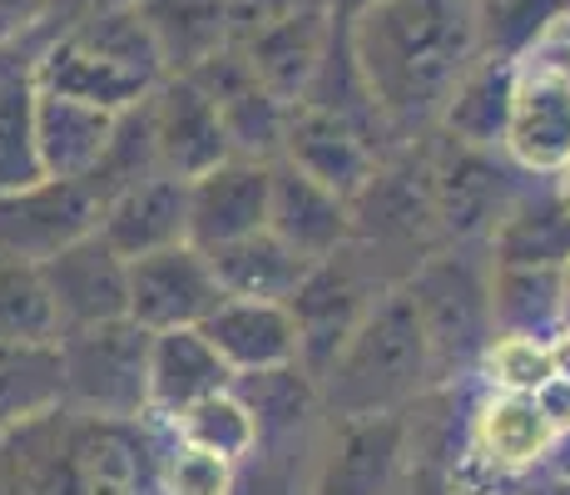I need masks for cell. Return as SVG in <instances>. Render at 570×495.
<instances>
[{"instance_id": "1", "label": "cell", "mask_w": 570, "mask_h": 495, "mask_svg": "<svg viewBox=\"0 0 570 495\" xmlns=\"http://www.w3.org/2000/svg\"><path fill=\"white\" fill-rule=\"evenodd\" d=\"M343 30L392 149L432 135L446 95L476 65L471 0H372Z\"/></svg>"}, {"instance_id": "2", "label": "cell", "mask_w": 570, "mask_h": 495, "mask_svg": "<svg viewBox=\"0 0 570 495\" xmlns=\"http://www.w3.org/2000/svg\"><path fill=\"white\" fill-rule=\"evenodd\" d=\"M436 392L432 352L412 313L407 288H387L353 327V337L317 377V402L327 422H372V416H407Z\"/></svg>"}, {"instance_id": "3", "label": "cell", "mask_w": 570, "mask_h": 495, "mask_svg": "<svg viewBox=\"0 0 570 495\" xmlns=\"http://www.w3.org/2000/svg\"><path fill=\"white\" fill-rule=\"evenodd\" d=\"M164 80V60L155 50L145 16L135 6L105 10V16L70 26L40 46L30 65V85L50 95H70L100 109H129L139 105Z\"/></svg>"}, {"instance_id": "4", "label": "cell", "mask_w": 570, "mask_h": 495, "mask_svg": "<svg viewBox=\"0 0 570 495\" xmlns=\"http://www.w3.org/2000/svg\"><path fill=\"white\" fill-rule=\"evenodd\" d=\"M412 313L422 323L426 352H432L436 392L476 377V362L491 343L487 313V253L481 248H436L402 278Z\"/></svg>"}, {"instance_id": "5", "label": "cell", "mask_w": 570, "mask_h": 495, "mask_svg": "<svg viewBox=\"0 0 570 495\" xmlns=\"http://www.w3.org/2000/svg\"><path fill=\"white\" fill-rule=\"evenodd\" d=\"M149 337L129 317L60 333L65 412L100 422H149Z\"/></svg>"}, {"instance_id": "6", "label": "cell", "mask_w": 570, "mask_h": 495, "mask_svg": "<svg viewBox=\"0 0 570 495\" xmlns=\"http://www.w3.org/2000/svg\"><path fill=\"white\" fill-rule=\"evenodd\" d=\"M426 145V179H432V224L436 248H481L497 228V218L511 208L525 184L521 169H511L501 154L452 145L432 129Z\"/></svg>"}, {"instance_id": "7", "label": "cell", "mask_w": 570, "mask_h": 495, "mask_svg": "<svg viewBox=\"0 0 570 495\" xmlns=\"http://www.w3.org/2000/svg\"><path fill=\"white\" fill-rule=\"evenodd\" d=\"M377 258L363 244H347L333 258L313 263V273L303 278V288L288 297V317L298 327V367L317 382L343 343L353 337V327L367 317V307L377 303L387 288H397V278L377 273Z\"/></svg>"}, {"instance_id": "8", "label": "cell", "mask_w": 570, "mask_h": 495, "mask_svg": "<svg viewBox=\"0 0 570 495\" xmlns=\"http://www.w3.org/2000/svg\"><path fill=\"white\" fill-rule=\"evenodd\" d=\"M412 456V412L372 422H327L313 442L303 495H397Z\"/></svg>"}, {"instance_id": "9", "label": "cell", "mask_w": 570, "mask_h": 495, "mask_svg": "<svg viewBox=\"0 0 570 495\" xmlns=\"http://www.w3.org/2000/svg\"><path fill=\"white\" fill-rule=\"evenodd\" d=\"M501 159L525 179H556L570 159V75L551 55H531L511 80Z\"/></svg>"}, {"instance_id": "10", "label": "cell", "mask_w": 570, "mask_h": 495, "mask_svg": "<svg viewBox=\"0 0 570 495\" xmlns=\"http://www.w3.org/2000/svg\"><path fill=\"white\" fill-rule=\"evenodd\" d=\"M100 228V198L85 179H40L0 198V263L40 268Z\"/></svg>"}, {"instance_id": "11", "label": "cell", "mask_w": 570, "mask_h": 495, "mask_svg": "<svg viewBox=\"0 0 570 495\" xmlns=\"http://www.w3.org/2000/svg\"><path fill=\"white\" fill-rule=\"evenodd\" d=\"M392 149H382L367 129H357L353 119L327 115L317 105H293L288 125H283V145L278 159L288 169H298L303 179L323 184L327 194L347 198L353 204L357 194L367 189V179L377 174V164L387 159Z\"/></svg>"}, {"instance_id": "12", "label": "cell", "mask_w": 570, "mask_h": 495, "mask_svg": "<svg viewBox=\"0 0 570 495\" xmlns=\"http://www.w3.org/2000/svg\"><path fill=\"white\" fill-rule=\"evenodd\" d=\"M145 125H149L159 174H169V179L189 184L199 174L218 169L224 159H234L214 99L189 75H164L155 90L145 95Z\"/></svg>"}, {"instance_id": "13", "label": "cell", "mask_w": 570, "mask_h": 495, "mask_svg": "<svg viewBox=\"0 0 570 495\" xmlns=\"http://www.w3.org/2000/svg\"><path fill=\"white\" fill-rule=\"evenodd\" d=\"M224 303L208 253L194 244H174L145 258H129V323L145 333H174V327H199Z\"/></svg>"}, {"instance_id": "14", "label": "cell", "mask_w": 570, "mask_h": 495, "mask_svg": "<svg viewBox=\"0 0 570 495\" xmlns=\"http://www.w3.org/2000/svg\"><path fill=\"white\" fill-rule=\"evenodd\" d=\"M40 283H46L55 303L60 333H80V327L129 317V263L105 244L100 228L65 253H55L50 263H40Z\"/></svg>"}, {"instance_id": "15", "label": "cell", "mask_w": 570, "mask_h": 495, "mask_svg": "<svg viewBox=\"0 0 570 495\" xmlns=\"http://www.w3.org/2000/svg\"><path fill=\"white\" fill-rule=\"evenodd\" d=\"M199 90L214 99L218 119H224V135H228V149L244 154V159H263L273 164L278 159V145H283V125H288V109L268 85L254 75V65L244 60V50L228 46L218 50L208 65L189 75Z\"/></svg>"}, {"instance_id": "16", "label": "cell", "mask_w": 570, "mask_h": 495, "mask_svg": "<svg viewBox=\"0 0 570 495\" xmlns=\"http://www.w3.org/2000/svg\"><path fill=\"white\" fill-rule=\"evenodd\" d=\"M268 194L273 164L244 159V154L189 179V244L199 253H214L268 228Z\"/></svg>"}, {"instance_id": "17", "label": "cell", "mask_w": 570, "mask_h": 495, "mask_svg": "<svg viewBox=\"0 0 570 495\" xmlns=\"http://www.w3.org/2000/svg\"><path fill=\"white\" fill-rule=\"evenodd\" d=\"M551 442H556V432L541 416L535 396L487 392L476 406H471L466 451H471L476 466L491 471V476L517 481V476H525V471H541Z\"/></svg>"}, {"instance_id": "18", "label": "cell", "mask_w": 570, "mask_h": 495, "mask_svg": "<svg viewBox=\"0 0 570 495\" xmlns=\"http://www.w3.org/2000/svg\"><path fill=\"white\" fill-rule=\"evenodd\" d=\"M268 234H278L293 253L323 263L353 244V204L327 194L323 184L303 179L283 159H273V194H268Z\"/></svg>"}, {"instance_id": "19", "label": "cell", "mask_w": 570, "mask_h": 495, "mask_svg": "<svg viewBox=\"0 0 570 495\" xmlns=\"http://www.w3.org/2000/svg\"><path fill=\"white\" fill-rule=\"evenodd\" d=\"M204 343L224 357L234 377L248 372H273L298 362V327H293L283 303H248V297H224L199 323Z\"/></svg>"}, {"instance_id": "20", "label": "cell", "mask_w": 570, "mask_h": 495, "mask_svg": "<svg viewBox=\"0 0 570 495\" xmlns=\"http://www.w3.org/2000/svg\"><path fill=\"white\" fill-rule=\"evenodd\" d=\"M100 238L125 263L189 244V184L169 179V174H149L145 184L115 194L100 208Z\"/></svg>"}, {"instance_id": "21", "label": "cell", "mask_w": 570, "mask_h": 495, "mask_svg": "<svg viewBox=\"0 0 570 495\" xmlns=\"http://www.w3.org/2000/svg\"><path fill=\"white\" fill-rule=\"evenodd\" d=\"M333 26H337L333 10H327L323 0H308L303 10L283 16L278 26H268V30H258L254 40H244L238 50H244V60L254 65V75L283 99V105H298L303 90L313 85L317 65H323V55H327Z\"/></svg>"}, {"instance_id": "22", "label": "cell", "mask_w": 570, "mask_h": 495, "mask_svg": "<svg viewBox=\"0 0 570 495\" xmlns=\"http://www.w3.org/2000/svg\"><path fill=\"white\" fill-rule=\"evenodd\" d=\"M228 387H234V372L204 343L199 327L149 337V422H174L184 406Z\"/></svg>"}, {"instance_id": "23", "label": "cell", "mask_w": 570, "mask_h": 495, "mask_svg": "<svg viewBox=\"0 0 570 495\" xmlns=\"http://www.w3.org/2000/svg\"><path fill=\"white\" fill-rule=\"evenodd\" d=\"M491 263H535V268H566L570 263V208L561 204L551 179H531L511 198L487 238Z\"/></svg>"}, {"instance_id": "24", "label": "cell", "mask_w": 570, "mask_h": 495, "mask_svg": "<svg viewBox=\"0 0 570 495\" xmlns=\"http://www.w3.org/2000/svg\"><path fill=\"white\" fill-rule=\"evenodd\" d=\"M115 109L36 90V149L50 179H90L115 135Z\"/></svg>"}, {"instance_id": "25", "label": "cell", "mask_w": 570, "mask_h": 495, "mask_svg": "<svg viewBox=\"0 0 570 495\" xmlns=\"http://www.w3.org/2000/svg\"><path fill=\"white\" fill-rule=\"evenodd\" d=\"M487 313L491 337H541L546 343L556 327H566L561 268L487 258Z\"/></svg>"}, {"instance_id": "26", "label": "cell", "mask_w": 570, "mask_h": 495, "mask_svg": "<svg viewBox=\"0 0 570 495\" xmlns=\"http://www.w3.org/2000/svg\"><path fill=\"white\" fill-rule=\"evenodd\" d=\"M208 268H214L224 297H248V303H283L303 288V278L313 273V263L303 253H293L278 234L258 228V234L238 238L208 253Z\"/></svg>"}, {"instance_id": "27", "label": "cell", "mask_w": 570, "mask_h": 495, "mask_svg": "<svg viewBox=\"0 0 570 495\" xmlns=\"http://www.w3.org/2000/svg\"><path fill=\"white\" fill-rule=\"evenodd\" d=\"M135 10L155 36L164 75H194L218 50L234 46L224 0H135Z\"/></svg>"}, {"instance_id": "28", "label": "cell", "mask_w": 570, "mask_h": 495, "mask_svg": "<svg viewBox=\"0 0 570 495\" xmlns=\"http://www.w3.org/2000/svg\"><path fill=\"white\" fill-rule=\"evenodd\" d=\"M511 80L517 65L507 60H481L456 80V90L446 95L442 115H436V135L466 149L501 154V135H507V109H511Z\"/></svg>"}, {"instance_id": "29", "label": "cell", "mask_w": 570, "mask_h": 495, "mask_svg": "<svg viewBox=\"0 0 570 495\" xmlns=\"http://www.w3.org/2000/svg\"><path fill=\"white\" fill-rule=\"evenodd\" d=\"M570 20V0H471L481 60H531L546 40Z\"/></svg>"}, {"instance_id": "30", "label": "cell", "mask_w": 570, "mask_h": 495, "mask_svg": "<svg viewBox=\"0 0 570 495\" xmlns=\"http://www.w3.org/2000/svg\"><path fill=\"white\" fill-rule=\"evenodd\" d=\"M65 406V382H60V347H20L0 343V442L20 432L26 422L60 412Z\"/></svg>"}, {"instance_id": "31", "label": "cell", "mask_w": 570, "mask_h": 495, "mask_svg": "<svg viewBox=\"0 0 570 495\" xmlns=\"http://www.w3.org/2000/svg\"><path fill=\"white\" fill-rule=\"evenodd\" d=\"M155 426H164L174 442L214 451V456L234 461V466H248L258 451V416L248 412V402L234 387L204 396V402L184 406L174 422H155Z\"/></svg>"}, {"instance_id": "32", "label": "cell", "mask_w": 570, "mask_h": 495, "mask_svg": "<svg viewBox=\"0 0 570 495\" xmlns=\"http://www.w3.org/2000/svg\"><path fill=\"white\" fill-rule=\"evenodd\" d=\"M50 179L36 149V85L30 75L0 85V198Z\"/></svg>"}, {"instance_id": "33", "label": "cell", "mask_w": 570, "mask_h": 495, "mask_svg": "<svg viewBox=\"0 0 570 495\" xmlns=\"http://www.w3.org/2000/svg\"><path fill=\"white\" fill-rule=\"evenodd\" d=\"M0 343H60V317H55L46 283H40V268L0 263Z\"/></svg>"}, {"instance_id": "34", "label": "cell", "mask_w": 570, "mask_h": 495, "mask_svg": "<svg viewBox=\"0 0 570 495\" xmlns=\"http://www.w3.org/2000/svg\"><path fill=\"white\" fill-rule=\"evenodd\" d=\"M155 486L159 495H234L238 491V466L214 451L164 442L155 446Z\"/></svg>"}, {"instance_id": "35", "label": "cell", "mask_w": 570, "mask_h": 495, "mask_svg": "<svg viewBox=\"0 0 570 495\" xmlns=\"http://www.w3.org/2000/svg\"><path fill=\"white\" fill-rule=\"evenodd\" d=\"M476 377L487 382V392L535 396L551 382V352L541 337H491L476 362Z\"/></svg>"}, {"instance_id": "36", "label": "cell", "mask_w": 570, "mask_h": 495, "mask_svg": "<svg viewBox=\"0 0 570 495\" xmlns=\"http://www.w3.org/2000/svg\"><path fill=\"white\" fill-rule=\"evenodd\" d=\"M303 6H308V0H224L228 30H234V46L254 40L258 30L278 26L283 16H293V10H303Z\"/></svg>"}, {"instance_id": "37", "label": "cell", "mask_w": 570, "mask_h": 495, "mask_svg": "<svg viewBox=\"0 0 570 495\" xmlns=\"http://www.w3.org/2000/svg\"><path fill=\"white\" fill-rule=\"evenodd\" d=\"M125 6H135V0H46V16H40V46H46L50 36H60V30H70V26H85V20H95V16H105V10H125Z\"/></svg>"}, {"instance_id": "38", "label": "cell", "mask_w": 570, "mask_h": 495, "mask_svg": "<svg viewBox=\"0 0 570 495\" xmlns=\"http://www.w3.org/2000/svg\"><path fill=\"white\" fill-rule=\"evenodd\" d=\"M46 0H0V46H20L40 30Z\"/></svg>"}, {"instance_id": "39", "label": "cell", "mask_w": 570, "mask_h": 495, "mask_svg": "<svg viewBox=\"0 0 570 495\" xmlns=\"http://www.w3.org/2000/svg\"><path fill=\"white\" fill-rule=\"evenodd\" d=\"M535 406H541V416L551 422V432H566L570 426V382L551 377L541 392H535Z\"/></svg>"}, {"instance_id": "40", "label": "cell", "mask_w": 570, "mask_h": 495, "mask_svg": "<svg viewBox=\"0 0 570 495\" xmlns=\"http://www.w3.org/2000/svg\"><path fill=\"white\" fill-rule=\"evenodd\" d=\"M541 481H570V426L566 432H556L551 451H546L541 461Z\"/></svg>"}, {"instance_id": "41", "label": "cell", "mask_w": 570, "mask_h": 495, "mask_svg": "<svg viewBox=\"0 0 570 495\" xmlns=\"http://www.w3.org/2000/svg\"><path fill=\"white\" fill-rule=\"evenodd\" d=\"M546 352H551V377L570 382V327H556V333L546 337Z\"/></svg>"}, {"instance_id": "42", "label": "cell", "mask_w": 570, "mask_h": 495, "mask_svg": "<svg viewBox=\"0 0 570 495\" xmlns=\"http://www.w3.org/2000/svg\"><path fill=\"white\" fill-rule=\"evenodd\" d=\"M535 55H551V60H556V65H561V70L570 75V20H566V26H561V30H556V36H551V40H546V46H541V50H535Z\"/></svg>"}, {"instance_id": "43", "label": "cell", "mask_w": 570, "mask_h": 495, "mask_svg": "<svg viewBox=\"0 0 570 495\" xmlns=\"http://www.w3.org/2000/svg\"><path fill=\"white\" fill-rule=\"evenodd\" d=\"M323 6H327V10H333V16H337V20H353V16H357V10H367V6H372V0H323Z\"/></svg>"}, {"instance_id": "44", "label": "cell", "mask_w": 570, "mask_h": 495, "mask_svg": "<svg viewBox=\"0 0 570 495\" xmlns=\"http://www.w3.org/2000/svg\"><path fill=\"white\" fill-rule=\"evenodd\" d=\"M551 184H556V194H561V204L570 208V159H566V169H561V174H556V179H551Z\"/></svg>"}, {"instance_id": "45", "label": "cell", "mask_w": 570, "mask_h": 495, "mask_svg": "<svg viewBox=\"0 0 570 495\" xmlns=\"http://www.w3.org/2000/svg\"><path fill=\"white\" fill-rule=\"evenodd\" d=\"M561 293H566V327H570V263L561 268Z\"/></svg>"}]
</instances>
